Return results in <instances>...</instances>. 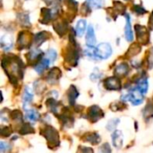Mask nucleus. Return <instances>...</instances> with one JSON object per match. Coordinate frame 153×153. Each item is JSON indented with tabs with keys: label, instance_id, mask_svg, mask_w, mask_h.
Returning <instances> with one entry per match:
<instances>
[{
	"label": "nucleus",
	"instance_id": "1",
	"mask_svg": "<svg viewBox=\"0 0 153 153\" xmlns=\"http://www.w3.org/2000/svg\"><path fill=\"white\" fill-rule=\"evenodd\" d=\"M1 65L13 84H16L19 79H22L24 65L21 58L16 56H6L2 59Z\"/></svg>",
	"mask_w": 153,
	"mask_h": 153
},
{
	"label": "nucleus",
	"instance_id": "2",
	"mask_svg": "<svg viewBox=\"0 0 153 153\" xmlns=\"http://www.w3.org/2000/svg\"><path fill=\"white\" fill-rule=\"evenodd\" d=\"M74 36L75 34L74 33L70 34V44L65 48L64 53L65 61L72 66H75L78 64L80 58V51L78 45L75 41Z\"/></svg>",
	"mask_w": 153,
	"mask_h": 153
},
{
	"label": "nucleus",
	"instance_id": "3",
	"mask_svg": "<svg viewBox=\"0 0 153 153\" xmlns=\"http://www.w3.org/2000/svg\"><path fill=\"white\" fill-rule=\"evenodd\" d=\"M41 134L47 140L49 148L59 146V134L53 126H44L41 132Z\"/></svg>",
	"mask_w": 153,
	"mask_h": 153
},
{
	"label": "nucleus",
	"instance_id": "4",
	"mask_svg": "<svg viewBox=\"0 0 153 153\" xmlns=\"http://www.w3.org/2000/svg\"><path fill=\"white\" fill-rule=\"evenodd\" d=\"M144 94L139 91L136 87L130 89V91L121 96V100L123 101H130L134 106H139L143 102Z\"/></svg>",
	"mask_w": 153,
	"mask_h": 153
},
{
	"label": "nucleus",
	"instance_id": "5",
	"mask_svg": "<svg viewBox=\"0 0 153 153\" xmlns=\"http://www.w3.org/2000/svg\"><path fill=\"white\" fill-rule=\"evenodd\" d=\"M95 52H96V55H97L99 60L100 59L105 60V59H108L111 56L112 47L109 43L102 42L95 48Z\"/></svg>",
	"mask_w": 153,
	"mask_h": 153
},
{
	"label": "nucleus",
	"instance_id": "6",
	"mask_svg": "<svg viewBox=\"0 0 153 153\" xmlns=\"http://www.w3.org/2000/svg\"><path fill=\"white\" fill-rule=\"evenodd\" d=\"M32 33L29 31H21L18 35L17 39V47L19 49H24L29 48L32 41H34V38L32 37Z\"/></svg>",
	"mask_w": 153,
	"mask_h": 153
},
{
	"label": "nucleus",
	"instance_id": "7",
	"mask_svg": "<svg viewBox=\"0 0 153 153\" xmlns=\"http://www.w3.org/2000/svg\"><path fill=\"white\" fill-rule=\"evenodd\" d=\"M134 29H135V34L138 42L143 45L148 44L150 42V32L147 30V28L140 24H136L134 26Z\"/></svg>",
	"mask_w": 153,
	"mask_h": 153
},
{
	"label": "nucleus",
	"instance_id": "8",
	"mask_svg": "<svg viewBox=\"0 0 153 153\" xmlns=\"http://www.w3.org/2000/svg\"><path fill=\"white\" fill-rule=\"evenodd\" d=\"M87 118L91 122V123H96L100 119L103 118L104 117V112L103 110L99 107V106H91L88 108L87 111Z\"/></svg>",
	"mask_w": 153,
	"mask_h": 153
},
{
	"label": "nucleus",
	"instance_id": "9",
	"mask_svg": "<svg viewBox=\"0 0 153 153\" xmlns=\"http://www.w3.org/2000/svg\"><path fill=\"white\" fill-rule=\"evenodd\" d=\"M104 86L108 91H120L122 89L120 79L116 75L107 78L104 82Z\"/></svg>",
	"mask_w": 153,
	"mask_h": 153
},
{
	"label": "nucleus",
	"instance_id": "10",
	"mask_svg": "<svg viewBox=\"0 0 153 153\" xmlns=\"http://www.w3.org/2000/svg\"><path fill=\"white\" fill-rule=\"evenodd\" d=\"M43 55H44L43 52L37 48L31 49L27 55L28 63L30 65H34V66H35L43 58Z\"/></svg>",
	"mask_w": 153,
	"mask_h": 153
},
{
	"label": "nucleus",
	"instance_id": "11",
	"mask_svg": "<svg viewBox=\"0 0 153 153\" xmlns=\"http://www.w3.org/2000/svg\"><path fill=\"white\" fill-rule=\"evenodd\" d=\"M61 75H62V73L60 69L57 67H53L50 69V71L47 74L46 81L50 84H56L58 82V80L60 79Z\"/></svg>",
	"mask_w": 153,
	"mask_h": 153
},
{
	"label": "nucleus",
	"instance_id": "12",
	"mask_svg": "<svg viewBox=\"0 0 153 153\" xmlns=\"http://www.w3.org/2000/svg\"><path fill=\"white\" fill-rule=\"evenodd\" d=\"M53 28L59 36H63L68 30V23L65 19H59L53 24Z\"/></svg>",
	"mask_w": 153,
	"mask_h": 153
},
{
	"label": "nucleus",
	"instance_id": "13",
	"mask_svg": "<svg viewBox=\"0 0 153 153\" xmlns=\"http://www.w3.org/2000/svg\"><path fill=\"white\" fill-rule=\"evenodd\" d=\"M85 41H86L87 47H95V45H96L97 39H96L94 28H93L92 25H90L88 27V30H87V33H86Z\"/></svg>",
	"mask_w": 153,
	"mask_h": 153
},
{
	"label": "nucleus",
	"instance_id": "14",
	"mask_svg": "<svg viewBox=\"0 0 153 153\" xmlns=\"http://www.w3.org/2000/svg\"><path fill=\"white\" fill-rule=\"evenodd\" d=\"M136 85L135 87L141 91L143 94H146L148 91V88H149V82H148V78L146 75H142L141 77H139L136 82H135Z\"/></svg>",
	"mask_w": 153,
	"mask_h": 153
},
{
	"label": "nucleus",
	"instance_id": "15",
	"mask_svg": "<svg viewBox=\"0 0 153 153\" xmlns=\"http://www.w3.org/2000/svg\"><path fill=\"white\" fill-rule=\"evenodd\" d=\"M111 137H112V143L114 147H116L117 149H120L123 146V143H124V135L122 132L118 130H115Z\"/></svg>",
	"mask_w": 153,
	"mask_h": 153
},
{
	"label": "nucleus",
	"instance_id": "16",
	"mask_svg": "<svg viewBox=\"0 0 153 153\" xmlns=\"http://www.w3.org/2000/svg\"><path fill=\"white\" fill-rule=\"evenodd\" d=\"M51 37V34L48 33V31L44 30V31H40L38 32L35 36H34V44L36 48L40 47V45L42 43H44L47 39H48Z\"/></svg>",
	"mask_w": 153,
	"mask_h": 153
},
{
	"label": "nucleus",
	"instance_id": "17",
	"mask_svg": "<svg viewBox=\"0 0 153 153\" xmlns=\"http://www.w3.org/2000/svg\"><path fill=\"white\" fill-rule=\"evenodd\" d=\"M0 44L1 48L4 51H8L13 48V37L9 34H4L1 37L0 39Z\"/></svg>",
	"mask_w": 153,
	"mask_h": 153
},
{
	"label": "nucleus",
	"instance_id": "18",
	"mask_svg": "<svg viewBox=\"0 0 153 153\" xmlns=\"http://www.w3.org/2000/svg\"><path fill=\"white\" fill-rule=\"evenodd\" d=\"M129 73V65L127 63H121L117 65L114 70V74L117 77H125Z\"/></svg>",
	"mask_w": 153,
	"mask_h": 153
},
{
	"label": "nucleus",
	"instance_id": "19",
	"mask_svg": "<svg viewBox=\"0 0 153 153\" xmlns=\"http://www.w3.org/2000/svg\"><path fill=\"white\" fill-rule=\"evenodd\" d=\"M53 18H55V16L51 9H48V8L41 9V18H40L41 23L48 24L53 20Z\"/></svg>",
	"mask_w": 153,
	"mask_h": 153
},
{
	"label": "nucleus",
	"instance_id": "20",
	"mask_svg": "<svg viewBox=\"0 0 153 153\" xmlns=\"http://www.w3.org/2000/svg\"><path fill=\"white\" fill-rule=\"evenodd\" d=\"M126 24L125 28V36L127 41L132 42L134 40V33L131 26V18L129 14H126Z\"/></svg>",
	"mask_w": 153,
	"mask_h": 153
},
{
	"label": "nucleus",
	"instance_id": "21",
	"mask_svg": "<svg viewBox=\"0 0 153 153\" xmlns=\"http://www.w3.org/2000/svg\"><path fill=\"white\" fill-rule=\"evenodd\" d=\"M50 63H51V62H50V60H49L48 57L42 58V59L34 66V69H35V71H36L39 74H41L46 69L48 68Z\"/></svg>",
	"mask_w": 153,
	"mask_h": 153
},
{
	"label": "nucleus",
	"instance_id": "22",
	"mask_svg": "<svg viewBox=\"0 0 153 153\" xmlns=\"http://www.w3.org/2000/svg\"><path fill=\"white\" fill-rule=\"evenodd\" d=\"M78 97H79V91H77L75 86L72 85L69 88V90L67 91V99H68L69 104L74 106L75 104V100H77Z\"/></svg>",
	"mask_w": 153,
	"mask_h": 153
},
{
	"label": "nucleus",
	"instance_id": "23",
	"mask_svg": "<svg viewBox=\"0 0 153 153\" xmlns=\"http://www.w3.org/2000/svg\"><path fill=\"white\" fill-rule=\"evenodd\" d=\"M33 100V93L31 91V90L26 86L25 90H24V93L22 96V102H23V108L27 110V106Z\"/></svg>",
	"mask_w": 153,
	"mask_h": 153
},
{
	"label": "nucleus",
	"instance_id": "24",
	"mask_svg": "<svg viewBox=\"0 0 153 153\" xmlns=\"http://www.w3.org/2000/svg\"><path fill=\"white\" fill-rule=\"evenodd\" d=\"M84 142H88L93 145H97L100 143L101 139L100 136L97 134V133H88L85 134L84 138H83Z\"/></svg>",
	"mask_w": 153,
	"mask_h": 153
},
{
	"label": "nucleus",
	"instance_id": "25",
	"mask_svg": "<svg viewBox=\"0 0 153 153\" xmlns=\"http://www.w3.org/2000/svg\"><path fill=\"white\" fill-rule=\"evenodd\" d=\"M25 119L30 122H38L40 119V115L38 111L34 109H27L25 114Z\"/></svg>",
	"mask_w": 153,
	"mask_h": 153
},
{
	"label": "nucleus",
	"instance_id": "26",
	"mask_svg": "<svg viewBox=\"0 0 153 153\" xmlns=\"http://www.w3.org/2000/svg\"><path fill=\"white\" fill-rule=\"evenodd\" d=\"M86 26H87V22L86 20L84 19H80L77 23H76V26H75V32H76V35L78 37H82L84 32H85V30H86Z\"/></svg>",
	"mask_w": 153,
	"mask_h": 153
},
{
	"label": "nucleus",
	"instance_id": "27",
	"mask_svg": "<svg viewBox=\"0 0 153 153\" xmlns=\"http://www.w3.org/2000/svg\"><path fill=\"white\" fill-rule=\"evenodd\" d=\"M143 117L146 120L152 118L153 117V99L149 100V102L147 103V105L143 108Z\"/></svg>",
	"mask_w": 153,
	"mask_h": 153
},
{
	"label": "nucleus",
	"instance_id": "28",
	"mask_svg": "<svg viewBox=\"0 0 153 153\" xmlns=\"http://www.w3.org/2000/svg\"><path fill=\"white\" fill-rule=\"evenodd\" d=\"M17 19L19 21V23L22 27H29L30 26V15L28 13H21L17 15Z\"/></svg>",
	"mask_w": 153,
	"mask_h": 153
},
{
	"label": "nucleus",
	"instance_id": "29",
	"mask_svg": "<svg viewBox=\"0 0 153 153\" xmlns=\"http://www.w3.org/2000/svg\"><path fill=\"white\" fill-rule=\"evenodd\" d=\"M86 4L91 9H100L104 6V0H86Z\"/></svg>",
	"mask_w": 153,
	"mask_h": 153
},
{
	"label": "nucleus",
	"instance_id": "30",
	"mask_svg": "<svg viewBox=\"0 0 153 153\" xmlns=\"http://www.w3.org/2000/svg\"><path fill=\"white\" fill-rule=\"evenodd\" d=\"M140 51H141V46L139 44L134 43L129 48V49H128V51L126 53V56H129V57H132V56H134L137 54H139Z\"/></svg>",
	"mask_w": 153,
	"mask_h": 153
},
{
	"label": "nucleus",
	"instance_id": "31",
	"mask_svg": "<svg viewBox=\"0 0 153 153\" xmlns=\"http://www.w3.org/2000/svg\"><path fill=\"white\" fill-rule=\"evenodd\" d=\"M120 123V119L118 118H113V119H110L108 123H107V130H108L109 132H114L116 130V128L117 127V126L119 125Z\"/></svg>",
	"mask_w": 153,
	"mask_h": 153
},
{
	"label": "nucleus",
	"instance_id": "32",
	"mask_svg": "<svg viewBox=\"0 0 153 153\" xmlns=\"http://www.w3.org/2000/svg\"><path fill=\"white\" fill-rule=\"evenodd\" d=\"M10 115H11L12 119L15 123H18V124H22V112L20 110L16 109V110L11 112Z\"/></svg>",
	"mask_w": 153,
	"mask_h": 153
},
{
	"label": "nucleus",
	"instance_id": "33",
	"mask_svg": "<svg viewBox=\"0 0 153 153\" xmlns=\"http://www.w3.org/2000/svg\"><path fill=\"white\" fill-rule=\"evenodd\" d=\"M34 128L30 124H22L20 128V134H33Z\"/></svg>",
	"mask_w": 153,
	"mask_h": 153
},
{
	"label": "nucleus",
	"instance_id": "34",
	"mask_svg": "<svg viewBox=\"0 0 153 153\" xmlns=\"http://www.w3.org/2000/svg\"><path fill=\"white\" fill-rule=\"evenodd\" d=\"M46 57H48V58L50 60V62L53 63V62L56 61V57H57V53H56V51L55 49L50 48V49L48 50V52H47V54H46Z\"/></svg>",
	"mask_w": 153,
	"mask_h": 153
},
{
	"label": "nucleus",
	"instance_id": "35",
	"mask_svg": "<svg viewBox=\"0 0 153 153\" xmlns=\"http://www.w3.org/2000/svg\"><path fill=\"white\" fill-rule=\"evenodd\" d=\"M133 10H134V12L136 14H138V15H143V14H145V13H147V11L145 10V8L143 7V6L140 5V4H134Z\"/></svg>",
	"mask_w": 153,
	"mask_h": 153
},
{
	"label": "nucleus",
	"instance_id": "36",
	"mask_svg": "<svg viewBox=\"0 0 153 153\" xmlns=\"http://www.w3.org/2000/svg\"><path fill=\"white\" fill-rule=\"evenodd\" d=\"M101 76H102V74H101L100 71L96 67V68L93 70L92 74H91V80L93 81V82H96V81H98L99 79H100Z\"/></svg>",
	"mask_w": 153,
	"mask_h": 153
},
{
	"label": "nucleus",
	"instance_id": "37",
	"mask_svg": "<svg viewBox=\"0 0 153 153\" xmlns=\"http://www.w3.org/2000/svg\"><path fill=\"white\" fill-rule=\"evenodd\" d=\"M125 103H112L110 105V108L112 109V111H117V110H123L124 108H126V106H124Z\"/></svg>",
	"mask_w": 153,
	"mask_h": 153
},
{
	"label": "nucleus",
	"instance_id": "38",
	"mask_svg": "<svg viewBox=\"0 0 153 153\" xmlns=\"http://www.w3.org/2000/svg\"><path fill=\"white\" fill-rule=\"evenodd\" d=\"M12 134V130L9 126H2L1 127V136L2 137H8Z\"/></svg>",
	"mask_w": 153,
	"mask_h": 153
},
{
	"label": "nucleus",
	"instance_id": "39",
	"mask_svg": "<svg viewBox=\"0 0 153 153\" xmlns=\"http://www.w3.org/2000/svg\"><path fill=\"white\" fill-rule=\"evenodd\" d=\"M148 64H149V68H153V47L150 49V53L148 56Z\"/></svg>",
	"mask_w": 153,
	"mask_h": 153
},
{
	"label": "nucleus",
	"instance_id": "40",
	"mask_svg": "<svg viewBox=\"0 0 153 153\" xmlns=\"http://www.w3.org/2000/svg\"><path fill=\"white\" fill-rule=\"evenodd\" d=\"M9 150H10V146H9L8 143H4V142L0 143V151H1V152H4L9 151Z\"/></svg>",
	"mask_w": 153,
	"mask_h": 153
},
{
	"label": "nucleus",
	"instance_id": "41",
	"mask_svg": "<svg viewBox=\"0 0 153 153\" xmlns=\"http://www.w3.org/2000/svg\"><path fill=\"white\" fill-rule=\"evenodd\" d=\"M100 152H111V149H110L108 143H105V144L100 149Z\"/></svg>",
	"mask_w": 153,
	"mask_h": 153
},
{
	"label": "nucleus",
	"instance_id": "42",
	"mask_svg": "<svg viewBox=\"0 0 153 153\" xmlns=\"http://www.w3.org/2000/svg\"><path fill=\"white\" fill-rule=\"evenodd\" d=\"M149 23H150V27H151V29L152 30L153 29V12L152 13V15H151V17H150Z\"/></svg>",
	"mask_w": 153,
	"mask_h": 153
},
{
	"label": "nucleus",
	"instance_id": "43",
	"mask_svg": "<svg viewBox=\"0 0 153 153\" xmlns=\"http://www.w3.org/2000/svg\"><path fill=\"white\" fill-rule=\"evenodd\" d=\"M47 4H48V5H50V4H54V2H55V0H43Z\"/></svg>",
	"mask_w": 153,
	"mask_h": 153
},
{
	"label": "nucleus",
	"instance_id": "44",
	"mask_svg": "<svg viewBox=\"0 0 153 153\" xmlns=\"http://www.w3.org/2000/svg\"><path fill=\"white\" fill-rule=\"evenodd\" d=\"M125 1H128V0H125Z\"/></svg>",
	"mask_w": 153,
	"mask_h": 153
},
{
	"label": "nucleus",
	"instance_id": "45",
	"mask_svg": "<svg viewBox=\"0 0 153 153\" xmlns=\"http://www.w3.org/2000/svg\"><path fill=\"white\" fill-rule=\"evenodd\" d=\"M59 1H62V0H59Z\"/></svg>",
	"mask_w": 153,
	"mask_h": 153
}]
</instances>
